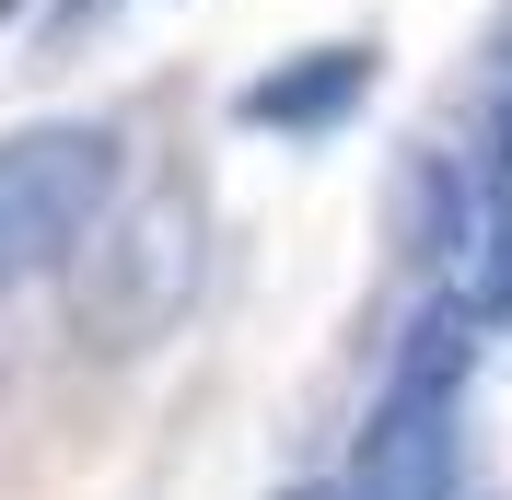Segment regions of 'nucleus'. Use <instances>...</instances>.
<instances>
[{
	"label": "nucleus",
	"instance_id": "1",
	"mask_svg": "<svg viewBox=\"0 0 512 500\" xmlns=\"http://www.w3.org/2000/svg\"><path fill=\"white\" fill-rule=\"evenodd\" d=\"M466 373H478V314L443 291V303L396 338L384 396H373V419H361V454H350V489H361V500H454Z\"/></svg>",
	"mask_w": 512,
	"mask_h": 500
},
{
	"label": "nucleus",
	"instance_id": "2",
	"mask_svg": "<svg viewBox=\"0 0 512 500\" xmlns=\"http://www.w3.org/2000/svg\"><path fill=\"white\" fill-rule=\"evenodd\" d=\"M128 175V140L105 117H35L0 140V291L82 268V245L105 233Z\"/></svg>",
	"mask_w": 512,
	"mask_h": 500
},
{
	"label": "nucleus",
	"instance_id": "3",
	"mask_svg": "<svg viewBox=\"0 0 512 500\" xmlns=\"http://www.w3.org/2000/svg\"><path fill=\"white\" fill-rule=\"evenodd\" d=\"M82 349H152L175 314L198 303V210L187 198H152V210H128L117 233L82 245Z\"/></svg>",
	"mask_w": 512,
	"mask_h": 500
},
{
	"label": "nucleus",
	"instance_id": "4",
	"mask_svg": "<svg viewBox=\"0 0 512 500\" xmlns=\"http://www.w3.org/2000/svg\"><path fill=\"white\" fill-rule=\"evenodd\" d=\"M361 82H373V47H303L291 70L245 82V128H326L338 105H361Z\"/></svg>",
	"mask_w": 512,
	"mask_h": 500
},
{
	"label": "nucleus",
	"instance_id": "5",
	"mask_svg": "<svg viewBox=\"0 0 512 500\" xmlns=\"http://www.w3.org/2000/svg\"><path fill=\"white\" fill-rule=\"evenodd\" d=\"M454 303L478 326H512V210H478V233L454 256Z\"/></svg>",
	"mask_w": 512,
	"mask_h": 500
},
{
	"label": "nucleus",
	"instance_id": "6",
	"mask_svg": "<svg viewBox=\"0 0 512 500\" xmlns=\"http://www.w3.org/2000/svg\"><path fill=\"white\" fill-rule=\"evenodd\" d=\"M466 175H478V210H512V82L489 94V117H478V152H466Z\"/></svg>",
	"mask_w": 512,
	"mask_h": 500
},
{
	"label": "nucleus",
	"instance_id": "7",
	"mask_svg": "<svg viewBox=\"0 0 512 500\" xmlns=\"http://www.w3.org/2000/svg\"><path fill=\"white\" fill-rule=\"evenodd\" d=\"M280 500H361L350 477H303V489H280Z\"/></svg>",
	"mask_w": 512,
	"mask_h": 500
},
{
	"label": "nucleus",
	"instance_id": "8",
	"mask_svg": "<svg viewBox=\"0 0 512 500\" xmlns=\"http://www.w3.org/2000/svg\"><path fill=\"white\" fill-rule=\"evenodd\" d=\"M489 59H501V70H512V12H501V35H489Z\"/></svg>",
	"mask_w": 512,
	"mask_h": 500
}]
</instances>
